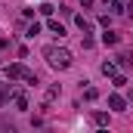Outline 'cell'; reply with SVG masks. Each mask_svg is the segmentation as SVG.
I'll use <instances>...</instances> for the list:
<instances>
[{
	"label": "cell",
	"instance_id": "cell-16",
	"mask_svg": "<svg viewBox=\"0 0 133 133\" xmlns=\"http://www.w3.org/2000/svg\"><path fill=\"white\" fill-rule=\"evenodd\" d=\"M127 16H130V19H133V0H130V3H127Z\"/></svg>",
	"mask_w": 133,
	"mask_h": 133
},
{
	"label": "cell",
	"instance_id": "cell-2",
	"mask_svg": "<svg viewBox=\"0 0 133 133\" xmlns=\"http://www.w3.org/2000/svg\"><path fill=\"white\" fill-rule=\"evenodd\" d=\"M3 77H6V81H25V77H28V68L22 65V62L6 65V68H3Z\"/></svg>",
	"mask_w": 133,
	"mask_h": 133
},
{
	"label": "cell",
	"instance_id": "cell-13",
	"mask_svg": "<svg viewBox=\"0 0 133 133\" xmlns=\"http://www.w3.org/2000/svg\"><path fill=\"white\" fill-rule=\"evenodd\" d=\"M25 34H28V37H37V34H40V25H37V22H31V25H28V31H25Z\"/></svg>",
	"mask_w": 133,
	"mask_h": 133
},
{
	"label": "cell",
	"instance_id": "cell-5",
	"mask_svg": "<svg viewBox=\"0 0 133 133\" xmlns=\"http://www.w3.org/2000/svg\"><path fill=\"white\" fill-rule=\"evenodd\" d=\"M118 62H121L124 68H133V53L130 50H121V53H118Z\"/></svg>",
	"mask_w": 133,
	"mask_h": 133
},
{
	"label": "cell",
	"instance_id": "cell-9",
	"mask_svg": "<svg viewBox=\"0 0 133 133\" xmlns=\"http://www.w3.org/2000/svg\"><path fill=\"white\" fill-rule=\"evenodd\" d=\"M102 74H105V77L118 74V65H115V62H102Z\"/></svg>",
	"mask_w": 133,
	"mask_h": 133
},
{
	"label": "cell",
	"instance_id": "cell-18",
	"mask_svg": "<svg viewBox=\"0 0 133 133\" xmlns=\"http://www.w3.org/2000/svg\"><path fill=\"white\" fill-rule=\"evenodd\" d=\"M0 46H6V40H3V37H0Z\"/></svg>",
	"mask_w": 133,
	"mask_h": 133
},
{
	"label": "cell",
	"instance_id": "cell-6",
	"mask_svg": "<svg viewBox=\"0 0 133 133\" xmlns=\"http://www.w3.org/2000/svg\"><path fill=\"white\" fill-rule=\"evenodd\" d=\"M74 22H77V28H81L84 34H90V31H93V22H90V19H84V16H74Z\"/></svg>",
	"mask_w": 133,
	"mask_h": 133
},
{
	"label": "cell",
	"instance_id": "cell-15",
	"mask_svg": "<svg viewBox=\"0 0 133 133\" xmlns=\"http://www.w3.org/2000/svg\"><path fill=\"white\" fill-rule=\"evenodd\" d=\"M56 96H59V87H50V90H46V102H53Z\"/></svg>",
	"mask_w": 133,
	"mask_h": 133
},
{
	"label": "cell",
	"instance_id": "cell-14",
	"mask_svg": "<svg viewBox=\"0 0 133 133\" xmlns=\"http://www.w3.org/2000/svg\"><path fill=\"white\" fill-rule=\"evenodd\" d=\"M111 84H115V87H124L127 77H124V74H111Z\"/></svg>",
	"mask_w": 133,
	"mask_h": 133
},
{
	"label": "cell",
	"instance_id": "cell-4",
	"mask_svg": "<svg viewBox=\"0 0 133 133\" xmlns=\"http://www.w3.org/2000/svg\"><path fill=\"white\" fill-rule=\"evenodd\" d=\"M108 108H115V111H124V108H127V102H124V96L111 93V96H108Z\"/></svg>",
	"mask_w": 133,
	"mask_h": 133
},
{
	"label": "cell",
	"instance_id": "cell-11",
	"mask_svg": "<svg viewBox=\"0 0 133 133\" xmlns=\"http://www.w3.org/2000/svg\"><path fill=\"white\" fill-rule=\"evenodd\" d=\"M105 6H108V12H121L124 6H121V0H102Z\"/></svg>",
	"mask_w": 133,
	"mask_h": 133
},
{
	"label": "cell",
	"instance_id": "cell-1",
	"mask_svg": "<svg viewBox=\"0 0 133 133\" xmlns=\"http://www.w3.org/2000/svg\"><path fill=\"white\" fill-rule=\"evenodd\" d=\"M43 59L50 62L53 68H59V71H65V68H71V53H68L65 46H43Z\"/></svg>",
	"mask_w": 133,
	"mask_h": 133
},
{
	"label": "cell",
	"instance_id": "cell-17",
	"mask_svg": "<svg viewBox=\"0 0 133 133\" xmlns=\"http://www.w3.org/2000/svg\"><path fill=\"white\" fill-rule=\"evenodd\" d=\"M93 3H96V0H81V6H93Z\"/></svg>",
	"mask_w": 133,
	"mask_h": 133
},
{
	"label": "cell",
	"instance_id": "cell-8",
	"mask_svg": "<svg viewBox=\"0 0 133 133\" xmlns=\"http://www.w3.org/2000/svg\"><path fill=\"white\" fill-rule=\"evenodd\" d=\"M46 28H50L53 34H59V37H65V28H62V22H56V19H50V22H46Z\"/></svg>",
	"mask_w": 133,
	"mask_h": 133
},
{
	"label": "cell",
	"instance_id": "cell-12",
	"mask_svg": "<svg viewBox=\"0 0 133 133\" xmlns=\"http://www.w3.org/2000/svg\"><path fill=\"white\" fill-rule=\"evenodd\" d=\"M37 12H40V16H53V12H56V6H50V3H46V0H43V3H40V9H37Z\"/></svg>",
	"mask_w": 133,
	"mask_h": 133
},
{
	"label": "cell",
	"instance_id": "cell-7",
	"mask_svg": "<svg viewBox=\"0 0 133 133\" xmlns=\"http://www.w3.org/2000/svg\"><path fill=\"white\" fill-rule=\"evenodd\" d=\"M12 99H16V108H19V111H28V96H25V93H19V90H16V96H12Z\"/></svg>",
	"mask_w": 133,
	"mask_h": 133
},
{
	"label": "cell",
	"instance_id": "cell-10",
	"mask_svg": "<svg viewBox=\"0 0 133 133\" xmlns=\"http://www.w3.org/2000/svg\"><path fill=\"white\" fill-rule=\"evenodd\" d=\"M93 124H96V127H105V124H108V115H105V111H96V115H93Z\"/></svg>",
	"mask_w": 133,
	"mask_h": 133
},
{
	"label": "cell",
	"instance_id": "cell-3",
	"mask_svg": "<svg viewBox=\"0 0 133 133\" xmlns=\"http://www.w3.org/2000/svg\"><path fill=\"white\" fill-rule=\"evenodd\" d=\"M118 40H121V34L111 31V28H105V34H102V43L105 46H118Z\"/></svg>",
	"mask_w": 133,
	"mask_h": 133
}]
</instances>
